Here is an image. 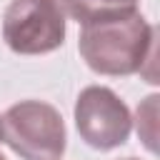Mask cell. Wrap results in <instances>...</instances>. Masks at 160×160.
<instances>
[{
  "label": "cell",
  "instance_id": "1",
  "mask_svg": "<svg viewBox=\"0 0 160 160\" xmlns=\"http://www.w3.org/2000/svg\"><path fill=\"white\" fill-rule=\"evenodd\" d=\"M155 35L158 30L135 10L122 18L80 25L78 52L92 72L125 78L142 72L155 60Z\"/></svg>",
  "mask_w": 160,
  "mask_h": 160
},
{
  "label": "cell",
  "instance_id": "2",
  "mask_svg": "<svg viewBox=\"0 0 160 160\" xmlns=\"http://www.w3.org/2000/svg\"><path fill=\"white\" fill-rule=\"evenodd\" d=\"M2 142L22 160H60L68 130L60 110L45 100L12 102L2 115Z\"/></svg>",
  "mask_w": 160,
  "mask_h": 160
},
{
  "label": "cell",
  "instance_id": "3",
  "mask_svg": "<svg viewBox=\"0 0 160 160\" xmlns=\"http://www.w3.org/2000/svg\"><path fill=\"white\" fill-rule=\"evenodd\" d=\"M68 20L58 0H10L2 40L18 55H48L65 42Z\"/></svg>",
  "mask_w": 160,
  "mask_h": 160
},
{
  "label": "cell",
  "instance_id": "4",
  "mask_svg": "<svg viewBox=\"0 0 160 160\" xmlns=\"http://www.w3.org/2000/svg\"><path fill=\"white\" fill-rule=\"evenodd\" d=\"M78 135L92 150H115L132 132V115L125 100L108 85H88L80 90L72 108Z\"/></svg>",
  "mask_w": 160,
  "mask_h": 160
},
{
  "label": "cell",
  "instance_id": "5",
  "mask_svg": "<svg viewBox=\"0 0 160 160\" xmlns=\"http://www.w3.org/2000/svg\"><path fill=\"white\" fill-rule=\"evenodd\" d=\"M62 12L80 25L122 18L138 10L140 0H58Z\"/></svg>",
  "mask_w": 160,
  "mask_h": 160
},
{
  "label": "cell",
  "instance_id": "6",
  "mask_svg": "<svg viewBox=\"0 0 160 160\" xmlns=\"http://www.w3.org/2000/svg\"><path fill=\"white\" fill-rule=\"evenodd\" d=\"M158 102H160L158 92H150L148 98H142L135 110V120H132L140 142L152 155H158Z\"/></svg>",
  "mask_w": 160,
  "mask_h": 160
},
{
  "label": "cell",
  "instance_id": "7",
  "mask_svg": "<svg viewBox=\"0 0 160 160\" xmlns=\"http://www.w3.org/2000/svg\"><path fill=\"white\" fill-rule=\"evenodd\" d=\"M0 142H2V118H0Z\"/></svg>",
  "mask_w": 160,
  "mask_h": 160
},
{
  "label": "cell",
  "instance_id": "8",
  "mask_svg": "<svg viewBox=\"0 0 160 160\" xmlns=\"http://www.w3.org/2000/svg\"><path fill=\"white\" fill-rule=\"evenodd\" d=\"M122 160H140V158H122Z\"/></svg>",
  "mask_w": 160,
  "mask_h": 160
},
{
  "label": "cell",
  "instance_id": "9",
  "mask_svg": "<svg viewBox=\"0 0 160 160\" xmlns=\"http://www.w3.org/2000/svg\"><path fill=\"white\" fill-rule=\"evenodd\" d=\"M0 160H8V158H5V155H0Z\"/></svg>",
  "mask_w": 160,
  "mask_h": 160
}]
</instances>
